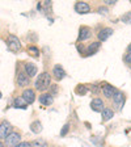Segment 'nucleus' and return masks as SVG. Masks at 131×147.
Segmentation results:
<instances>
[{
	"mask_svg": "<svg viewBox=\"0 0 131 147\" xmlns=\"http://www.w3.org/2000/svg\"><path fill=\"white\" fill-rule=\"evenodd\" d=\"M113 116H114L113 110L109 109V108H104V110H102V119H104V121H109Z\"/></svg>",
	"mask_w": 131,
	"mask_h": 147,
	"instance_id": "nucleus-17",
	"label": "nucleus"
},
{
	"mask_svg": "<svg viewBox=\"0 0 131 147\" xmlns=\"http://www.w3.org/2000/svg\"><path fill=\"white\" fill-rule=\"evenodd\" d=\"M75 9H76V12L80 13V15H84V13L91 12V7H89V4L84 3V1H80V3L75 4Z\"/></svg>",
	"mask_w": 131,
	"mask_h": 147,
	"instance_id": "nucleus-5",
	"label": "nucleus"
},
{
	"mask_svg": "<svg viewBox=\"0 0 131 147\" xmlns=\"http://www.w3.org/2000/svg\"><path fill=\"white\" fill-rule=\"evenodd\" d=\"M122 21L126 24H131V12H127L126 15L122 16Z\"/></svg>",
	"mask_w": 131,
	"mask_h": 147,
	"instance_id": "nucleus-23",
	"label": "nucleus"
},
{
	"mask_svg": "<svg viewBox=\"0 0 131 147\" xmlns=\"http://www.w3.org/2000/svg\"><path fill=\"white\" fill-rule=\"evenodd\" d=\"M98 12H101L102 15H106V13H107V9L102 7V8H98Z\"/></svg>",
	"mask_w": 131,
	"mask_h": 147,
	"instance_id": "nucleus-26",
	"label": "nucleus"
},
{
	"mask_svg": "<svg viewBox=\"0 0 131 147\" xmlns=\"http://www.w3.org/2000/svg\"><path fill=\"white\" fill-rule=\"evenodd\" d=\"M7 45H8V49L11 50V51H18V50H20V47H21L20 40H18L16 36H12V34L8 37Z\"/></svg>",
	"mask_w": 131,
	"mask_h": 147,
	"instance_id": "nucleus-2",
	"label": "nucleus"
},
{
	"mask_svg": "<svg viewBox=\"0 0 131 147\" xmlns=\"http://www.w3.org/2000/svg\"><path fill=\"white\" fill-rule=\"evenodd\" d=\"M0 147H4V144H3V143H1V142H0Z\"/></svg>",
	"mask_w": 131,
	"mask_h": 147,
	"instance_id": "nucleus-30",
	"label": "nucleus"
},
{
	"mask_svg": "<svg viewBox=\"0 0 131 147\" xmlns=\"http://www.w3.org/2000/svg\"><path fill=\"white\" fill-rule=\"evenodd\" d=\"M128 53H130V54H131V45L128 46Z\"/></svg>",
	"mask_w": 131,
	"mask_h": 147,
	"instance_id": "nucleus-29",
	"label": "nucleus"
},
{
	"mask_svg": "<svg viewBox=\"0 0 131 147\" xmlns=\"http://www.w3.org/2000/svg\"><path fill=\"white\" fill-rule=\"evenodd\" d=\"M105 3L106 4H114L116 3V0H105Z\"/></svg>",
	"mask_w": 131,
	"mask_h": 147,
	"instance_id": "nucleus-28",
	"label": "nucleus"
},
{
	"mask_svg": "<svg viewBox=\"0 0 131 147\" xmlns=\"http://www.w3.org/2000/svg\"><path fill=\"white\" fill-rule=\"evenodd\" d=\"M52 74H54L55 79H58V80H62L66 76V71L63 70V67H62L60 64H56V66H55L54 70H52Z\"/></svg>",
	"mask_w": 131,
	"mask_h": 147,
	"instance_id": "nucleus-8",
	"label": "nucleus"
},
{
	"mask_svg": "<svg viewBox=\"0 0 131 147\" xmlns=\"http://www.w3.org/2000/svg\"><path fill=\"white\" fill-rule=\"evenodd\" d=\"M25 70H26V75L29 78L30 76H36L37 75V67L33 63H26L25 64Z\"/></svg>",
	"mask_w": 131,
	"mask_h": 147,
	"instance_id": "nucleus-15",
	"label": "nucleus"
},
{
	"mask_svg": "<svg viewBox=\"0 0 131 147\" xmlns=\"http://www.w3.org/2000/svg\"><path fill=\"white\" fill-rule=\"evenodd\" d=\"M17 84L20 87H26L29 84V76H26L25 72H20L17 75Z\"/></svg>",
	"mask_w": 131,
	"mask_h": 147,
	"instance_id": "nucleus-11",
	"label": "nucleus"
},
{
	"mask_svg": "<svg viewBox=\"0 0 131 147\" xmlns=\"http://www.w3.org/2000/svg\"><path fill=\"white\" fill-rule=\"evenodd\" d=\"M16 147H30V143H28V142H20Z\"/></svg>",
	"mask_w": 131,
	"mask_h": 147,
	"instance_id": "nucleus-25",
	"label": "nucleus"
},
{
	"mask_svg": "<svg viewBox=\"0 0 131 147\" xmlns=\"http://www.w3.org/2000/svg\"><path fill=\"white\" fill-rule=\"evenodd\" d=\"M89 37H91V30H89L88 28H85V26L80 28V30H79V41H85V40H88Z\"/></svg>",
	"mask_w": 131,
	"mask_h": 147,
	"instance_id": "nucleus-13",
	"label": "nucleus"
},
{
	"mask_svg": "<svg viewBox=\"0 0 131 147\" xmlns=\"http://www.w3.org/2000/svg\"><path fill=\"white\" fill-rule=\"evenodd\" d=\"M40 102L42 105H45V107L51 105L52 102H54V97H52L51 93H42V95L40 96Z\"/></svg>",
	"mask_w": 131,
	"mask_h": 147,
	"instance_id": "nucleus-7",
	"label": "nucleus"
},
{
	"mask_svg": "<svg viewBox=\"0 0 131 147\" xmlns=\"http://www.w3.org/2000/svg\"><path fill=\"white\" fill-rule=\"evenodd\" d=\"M29 53H30L33 57H38V55H40V50L37 49L36 46H30V47H29Z\"/></svg>",
	"mask_w": 131,
	"mask_h": 147,
	"instance_id": "nucleus-22",
	"label": "nucleus"
},
{
	"mask_svg": "<svg viewBox=\"0 0 131 147\" xmlns=\"http://www.w3.org/2000/svg\"><path fill=\"white\" fill-rule=\"evenodd\" d=\"M32 147H47V142L45 141V139H36V141H33L30 143Z\"/></svg>",
	"mask_w": 131,
	"mask_h": 147,
	"instance_id": "nucleus-20",
	"label": "nucleus"
},
{
	"mask_svg": "<svg viewBox=\"0 0 131 147\" xmlns=\"http://www.w3.org/2000/svg\"><path fill=\"white\" fill-rule=\"evenodd\" d=\"M0 98H1V92H0Z\"/></svg>",
	"mask_w": 131,
	"mask_h": 147,
	"instance_id": "nucleus-31",
	"label": "nucleus"
},
{
	"mask_svg": "<svg viewBox=\"0 0 131 147\" xmlns=\"http://www.w3.org/2000/svg\"><path fill=\"white\" fill-rule=\"evenodd\" d=\"M113 101H114V102H116L117 105H118L119 108L122 107L123 101H125V96H123V93H122V92L117 91L116 93H114V96H113Z\"/></svg>",
	"mask_w": 131,
	"mask_h": 147,
	"instance_id": "nucleus-14",
	"label": "nucleus"
},
{
	"mask_svg": "<svg viewBox=\"0 0 131 147\" xmlns=\"http://www.w3.org/2000/svg\"><path fill=\"white\" fill-rule=\"evenodd\" d=\"M75 92H76L77 95H80V96H84L88 92V88H87L85 86H79L76 89H75Z\"/></svg>",
	"mask_w": 131,
	"mask_h": 147,
	"instance_id": "nucleus-21",
	"label": "nucleus"
},
{
	"mask_svg": "<svg viewBox=\"0 0 131 147\" xmlns=\"http://www.w3.org/2000/svg\"><path fill=\"white\" fill-rule=\"evenodd\" d=\"M68 127H70L68 125H64V126H63V129H62V131H60V135H66V134H67Z\"/></svg>",
	"mask_w": 131,
	"mask_h": 147,
	"instance_id": "nucleus-24",
	"label": "nucleus"
},
{
	"mask_svg": "<svg viewBox=\"0 0 131 147\" xmlns=\"http://www.w3.org/2000/svg\"><path fill=\"white\" fill-rule=\"evenodd\" d=\"M11 126L8 123H4V125H0V139H5L9 134H11Z\"/></svg>",
	"mask_w": 131,
	"mask_h": 147,
	"instance_id": "nucleus-12",
	"label": "nucleus"
},
{
	"mask_svg": "<svg viewBox=\"0 0 131 147\" xmlns=\"http://www.w3.org/2000/svg\"><path fill=\"white\" fill-rule=\"evenodd\" d=\"M102 92H104V95L106 96L107 98H113V96H114V93L117 92V89L114 88L113 86H110V84H105L104 87H102Z\"/></svg>",
	"mask_w": 131,
	"mask_h": 147,
	"instance_id": "nucleus-10",
	"label": "nucleus"
},
{
	"mask_svg": "<svg viewBox=\"0 0 131 147\" xmlns=\"http://www.w3.org/2000/svg\"><path fill=\"white\" fill-rule=\"evenodd\" d=\"M125 61L127 62V63H131V54H127L125 57Z\"/></svg>",
	"mask_w": 131,
	"mask_h": 147,
	"instance_id": "nucleus-27",
	"label": "nucleus"
},
{
	"mask_svg": "<svg viewBox=\"0 0 131 147\" xmlns=\"http://www.w3.org/2000/svg\"><path fill=\"white\" fill-rule=\"evenodd\" d=\"M30 127H32V131L36 133V134L42 131V125H41L40 121H34V122L30 125Z\"/></svg>",
	"mask_w": 131,
	"mask_h": 147,
	"instance_id": "nucleus-19",
	"label": "nucleus"
},
{
	"mask_svg": "<svg viewBox=\"0 0 131 147\" xmlns=\"http://www.w3.org/2000/svg\"><path fill=\"white\" fill-rule=\"evenodd\" d=\"M91 108H92V110H95V112H102V110H104V101L98 97L93 98L91 102Z\"/></svg>",
	"mask_w": 131,
	"mask_h": 147,
	"instance_id": "nucleus-6",
	"label": "nucleus"
},
{
	"mask_svg": "<svg viewBox=\"0 0 131 147\" xmlns=\"http://www.w3.org/2000/svg\"><path fill=\"white\" fill-rule=\"evenodd\" d=\"M21 141V135L18 133H11L8 137L5 138V144L8 147H16Z\"/></svg>",
	"mask_w": 131,
	"mask_h": 147,
	"instance_id": "nucleus-3",
	"label": "nucleus"
},
{
	"mask_svg": "<svg viewBox=\"0 0 131 147\" xmlns=\"http://www.w3.org/2000/svg\"><path fill=\"white\" fill-rule=\"evenodd\" d=\"M26 102L24 101V98L22 97H17L15 100V108H20V109H26Z\"/></svg>",
	"mask_w": 131,
	"mask_h": 147,
	"instance_id": "nucleus-18",
	"label": "nucleus"
},
{
	"mask_svg": "<svg viewBox=\"0 0 131 147\" xmlns=\"http://www.w3.org/2000/svg\"><path fill=\"white\" fill-rule=\"evenodd\" d=\"M100 49V42H92L91 45H89L88 47V51H87V54L88 55H93L97 53V50Z\"/></svg>",
	"mask_w": 131,
	"mask_h": 147,
	"instance_id": "nucleus-16",
	"label": "nucleus"
},
{
	"mask_svg": "<svg viewBox=\"0 0 131 147\" xmlns=\"http://www.w3.org/2000/svg\"><path fill=\"white\" fill-rule=\"evenodd\" d=\"M112 34H113V29H110V28H105V29H102V30L97 34V37H98V40L100 41H106Z\"/></svg>",
	"mask_w": 131,
	"mask_h": 147,
	"instance_id": "nucleus-9",
	"label": "nucleus"
},
{
	"mask_svg": "<svg viewBox=\"0 0 131 147\" xmlns=\"http://www.w3.org/2000/svg\"><path fill=\"white\" fill-rule=\"evenodd\" d=\"M22 98H24V101L26 104H32L36 100V93H34L33 89H25L22 92Z\"/></svg>",
	"mask_w": 131,
	"mask_h": 147,
	"instance_id": "nucleus-4",
	"label": "nucleus"
},
{
	"mask_svg": "<svg viewBox=\"0 0 131 147\" xmlns=\"http://www.w3.org/2000/svg\"><path fill=\"white\" fill-rule=\"evenodd\" d=\"M50 83H51V76L47 72H42L36 80V88L38 91H46L50 87Z\"/></svg>",
	"mask_w": 131,
	"mask_h": 147,
	"instance_id": "nucleus-1",
	"label": "nucleus"
}]
</instances>
